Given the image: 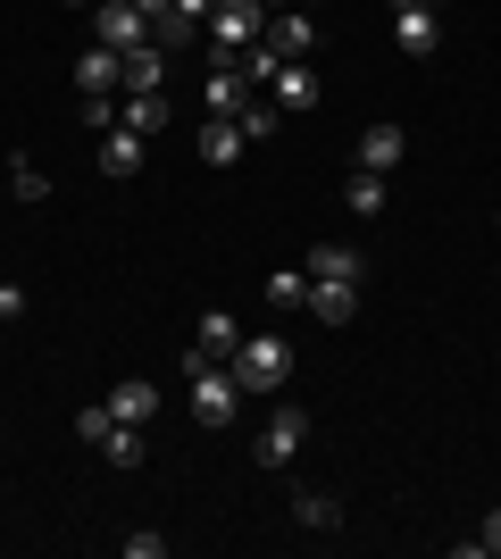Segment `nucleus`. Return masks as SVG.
Listing matches in <instances>:
<instances>
[{
    "label": "nucleus",
    "instance_id": "nucleus-14",
    "mask_svg": "<svg viewBox=\"0 0 501 559\" xmlns=\"http://www.w3.org/2000/svg\"><path fill=\"white\" fill-rule=\"evenodd\" d=\"M100 176H143V134H134V126H109V134H100Z\"/></svg>",
    "mask_w": 501,
    "mask_h": 559
},
{
    "label": "nucleus",
    "instance_id": "nucleus-18",
    "mask_svg": "<svg viewBox=\"0 0 501 559\" xmlns=\"http://www.w3.org/2000/svg\"><path fill=\"white\" fill-rule=\"evenodd\" d=\"M242 142H251V134H242L235 117H210V126H201V159H210V167H235Z\"/></svg>",
    "mask_w": 501,
    "mask_h": 559
},
{
    "label": "nucleus",
    "instance_id": "nucleus-20",
    "mask_svg": "<svg viewBox=\"0 0 501 559\" xmlns=\"http://www.w3.org/2000/svg\"><path fill=\"white\" fill-rule=\"evenodd\" d=\"M293 518H301L310 535H334V526H343V501H334V492H301V501H293Z\"/></svg>",
    "mask_w": 501,
    "mask_h": 559
},
{
    "label": "nucleus",
    "instance_id": "nucleus-28",
    "mask_svg": "<svg viewBox=\"0 0 501 559\" xmlns=\"http://www.w3.org/2000/svg\"><path fill=\"white\" fill-rule=\"evenodd\" d=\"M9 185H17V201H50V185H43V167H34V159L9 167Z\"/></svg>",
    "mask_w": 501,
    "mask_h": 559
},
{
    "label": "nucleus",
    "instance_id": "nucleus-7",
    "mask_svg": "<svg viewBox=\"0 0 501 559\" xmlns=\"http://www.w3.org/2000/svg\"><path fill=\"white\" fill-rule=\"evenodd\" d=\"M260 43L276 50V59H310V50H318V17H301V9H276Z\"/></svg>",
    "mask_w": 501,
    "mask_h": 559
},
{
    "label": "nucleus",
    "instance_id": "nucleus-16",
    "mask_svg": "<svg viewBox=\"0 0 501 559\" xmlns=\"http://www.w3.org/2000/svg\"><path fill=\"white\" fill-rule=\"evenodd\" d=\"M310 309H318V326H351L359 318V284H318L310 276Z\"/></svg>",
    "mask_w": 501,
    "mask_h": 559
},
{
    "label": "nucleus",
    "instance_id": "nucleus-27",
    "mask_svg": "<svg viewBox=\"0 0 501 559\" xmlns=\"http://www.w3.org/2000/svg\"><path fill=\"white\" fill-rule=\"evenodd\" d=\"M109 426H118V418H109V401H93V409H75V435H84V443H109Z\"/></svg>",
    "mask_w": 501,
    "mask_h": 559
},
{
    "label": "nucleus",
    "instance_id": "nucleus-29",
    "mask_svg": "<svg viewBox=\"0 0 501 559\" xmlns=\"http://www.w3.org/2000/svg\"><path fill=\"white\" fill-rule=\"evenodd\" d=\"M84 126H100V134H109V126H118V100H109V93H84Z\"/></svg>",
    "mask_w": 501,
    "mask_h": 559
},
{
    "label": "nucleus",
    "instance_id": "nucleus-1",
    "mask_svg": "<svg viewBox=\"0 0 501 559\" xmlns=\"http://www.w3.org/2000/svg\"><path fill=\"white\" fill-rule=\"evenodd\" d=\"M226 368H235L242 401H260V393H285V384H293V343H285V334H242V350L226 359Z\"/></svg>",
    "mask_w": 501,
    "mask_h": 559
},
{
    "label": "nucleus",
    "instance_id": "nucleus-13",
    "mask_svg": "<svg viewBox=\"0 0 501 559\" xmlns=\"http://www.w3.org/2000/svg\"><path fill=\"white\" fill-rule=\"evenodd\" d=\"M109 418H126V426H151V418H159V384H151V376H126L118 393H109Z\"/></svg>",
    "mask_w": 501,
    "mask_h": 559
},
{
    "label": "nucleus",
    "instance_id": "nucleus-22",
    "mask_svg": "<svg viewBox=\"0 0 501 559\" xmlns=\"http://www.w3.org/2000/svg\"><path fill=\"white\" fill-rule=\"evenodd\" d=\"M267 309H310V276H301V267H276V276H267Z\"/></svg>",
    "mask_w": 501,
    "mask_h": 559
},
{
    "label": "nucleus",
    "instance_id": "nucleus-33",
    "mask_svg": "<svg viewBox=\"0 0 501 559\" xmlns=\"http://www.w3.org/2000/svg\"><path fill=\"white\" fill-rule=\"evenodd\" d=\"M134 9H143V17H167V9H176V0H134Z\"/></svg>",
    "mask_w": 501,
    "mask_h": 559
},
{
    "label": "nucleus",
    "instance_id": "nucleus-26",
    "mask_svg": "<svg viewBox=\"0 0 501 559\" xmlns=\"http://www.w3.org/2000/svg\"><path fill=\"white\" fill-rule=\"evenodd\" d=\"M276 117H285L276 100H242V117H235V126H242L251 142H267V134H276Z\"/></svg>",
    "mask_w": 501,
    "mask_h": 559
},
{
    "label": "nucleus",
    "instance_id": "nucleus-5",
    "mask_svg": "<svg viewBox=\"0 0 501 559\" xmlns=\"http://www.w3.org/2000/svg\"><path fill=\"white\" fill-rule=\"evenodd\" d=\"M393 43H402L409 59H434V50H443V9H434V0H418V9H393Z\"/></svg>",
    "mask_w": 501,
    "mask_h": 559
},
{
    "label": "nucleus",
    "instance_id": "nucleus-32",
    "mask_svg": "<svg viewBox=\"0 0 501 559\" xmlns=\"http://www.w3.org/2000/svg\"><path fill=\"white\" fill-rule=\"evenodd\" d=\"M176 9H184L192 25H210V17H217V0H176Z\"/></svg>",
    "mask_w": 501,
    "mask_h": 559
},
{
    "label": "nucleus",
    "instance_id": "nucleus-11",
    "mask_svg": "<svg viewBox=\"0 0 501 559\" xmlns=\"http://www.w3.org/2000/svg\"><path fill=\"white\" fill-rule=\"evenodd\" d=\"M310 276L318 284H368V259H359L351 242H318V251H310Z\"/></svg>",
    "mask_w": 501,
    "mask_h": 559
},
{
    "label": "nucleus",
    "instance_id": "nucleus-3",
    "mask_svg": "<svg viewBox=\"0 0 501 559\" xmlns=\"http://www.w3.org/2000/svg\"><path fill=\"white\" fill-rule=\"evenodd\" d=\"M267 34V0H217V17H210V43L217 59H242V50Z\"/></svg>",
    "mask_w": 501,
    "mask_h": 559
},
{
    "label": "nucleus",
    "instance_id": "nucleus-23",
    "mask_svg": "<svg viewBox=\"0 0 501 559\" xmlns=\"http://www.w3.org/2000/svg\"><path fill=\"white\" fill-rule=\"evenodd\" d=\"M100 460H109V467H143V426H109V443H100Z\"/></svg>",
    "mask_w": 501,
    "mask_h": 559
},
{
    "label": "nucleus",
    "instance_id": "nucleus-35",
    "mask_svg": "<svg viewBox=\"0 0 501 559\" xmlns=\"http://www.w3.org/2000/svg\"><path fill=\"white\" fill-rule=\"evenodd\" d=\"M493 226H501V210H493Z\"/></svg>",
    "mask_w": 501,
    "mask_h": 559
},
{
    "label": "nucleus",
    "instance_id": "nucleus-17",
    "mask_svg": "<svg viewBox=\"0 0 501 559\" xmlns=\"http://www.w3.org/2000/svg\"><path fill=\"white\" fill-rule=\"evenodd\" d=\"M167 117H176L167 93H118V126H134V134H159Z\"/></svg>",
    "mask_w": 501,
    "mask_h": 559
},
{
    "label": "nucleus",
    "instance_id": "nucleus-15",
    "mask_svg": "<svg viewBox=\"0 0 501 559\" xmlns=\"http://www.w3.org/2000/svg\"><path fill=\"white\" fill-rule=\"evenodd\" d=\"M242 100H251V75L235 59H217L210 68V117H242Z\"/></svg>",
    "mask_w": 501,
    "mask_h": 559
},
{
    "label": "nucleus",
    "instance_id": "nucleus-21",
    "mask_svg": "<svg viewBox=\"0 0 501 559\" xmlns=\"http://www.w3.org/2000/svg\"><path fill=\"white\" fill-rule=\"evenodd\" d=\"M343 210H351V217H384V176H368V167H359L351 185H343Z\"/></svg>",
    "mask_w": 501,
    "mask_h": 559
},
{
    "label": "nucleus",
    "instance_id": "nucleus-9",
    "mask_svg": "<svg viewBox=\"0 0 501 559\" xmlns=\"http://www.w3.org/2000/svg\"><path fill=\"white\" fill-rule=\"evenodd\" d=\"M267 93H276V109H318V68L310 59H285L267 75Z\"/></svg>",
    "mask_w": 501,
    "mask_h": 559
},
{
    "label": "nucleus",
    "instance_id": "nucleus-4",
    "mask_svg": "<svg viewBox=\"0 0 501 559\" xmlns=\"http://www.w3.org/2000/svg\"><path fill=\"white\" fill-rule=\"evenodd\" d=\"M301 451H310V409H293V401H285V409L260 426V467H293Z\"/></svg>",
    "mask_w": 501,
    "mask_h": 559
},
{
    "label": "nucleus",
    "instance_id": "nucleus-12",
    "mask_svg": "<svg viewBox=\"0 0 501 559\" xmlns=\"http://www.w3.org/2000/svg\"><path fill=\"white\" fill-rule=\"evenodd\" d=\"M402 151H409L402 126H368V134H359V167H368V176H393V167H402Z\"/></svg>",
    "mask_w": 501,
    "mask_h": 559
},
{
    "label": "nucleus",
    "instance_id": "nucleus-19",
    "mask_svg": "<svg viewBox=\"0 0 501 559\" xmlns=\"http://www.w3.org/2000/svg\"><path fill=\"white\" fill-rule=\"evenodd\" d=\"M75 93H118V50L93 43L84 59H75Z\"/></svg>",
    "mask_w": 501,
    "mask_h": 559
},
{
    "label": "nucleus",
    "instance_id": "nucleus-2",
    "mask_svg": "<svg viewBox=\"0 0 501 559\" xmlns=\"http://www.w3.org/2000/svg\"><path fill=\"white\" fill-rule=\"evenodd\" d=\"M184 393H192V418L201 426H235V409H242V384L226 359H192L184 350Z\"/></svg>",
    "mask_w": 501,
    "mask_h": 559
},
{
    "label": "nucleus",
    "instance_id": "nucleus-30",
    "mask_svg": "<svg viewBox=\"0 0 501 559\" xmlns=\"http://www.w3.org/2000/svg\"><path fill=\"white\" fill-rule=\"evenodd\" d=\"M167 551V535H151V526H143V535H126V559H159Z\"/></svg>",
    "mask_w": 501,
    "mask_h": 559
},
{
    "label": "nucleus",
    "instance_id": "nucleus-10",
    "mask_svg": "<svg viewBox=\"0 0 501 559\" xmlns=\"http://www.w3.org/2000/svg\"><path fill=\"white\" fill-rule=\"evenodd\" d=\"M242 350V326H235V309H210L201 326H192V359H235Z\"/></svg>",
    "mask_w": 501,
    "mask_h": 559
},
{
    "label": "nucleus",
    "instance_id": "nucleus-31",
    "mask_svg": "<svg viewBox=\"0 0 501 559\" xmlns=\"http://www.w3.org/2000/svg\"><path fill=\"white\" fill-rule=\"evenodd\" d=\"M0 318H25V293H17V284H0Z\"/></svg>",
    "mask_w": 501,
    "mask_h": 559
},
{
    "label": "nucleus",
    "instance_id": "nucleus-24",
    "mask_svg": "<svg viewBox=\"0 0 501 559\" xmlns=\"http://www.w3.org/2000/svg\"><path fill=\"white\" fill-rule=\"evenodd\" d=\"M192 34H201V25H192L184 9H167V17H151V43H159L167 59H176V50H192Z\"/></svg>",
    "mask_w": 501,
    "mask_h": 559
},
{
    "label": "nucleus",
    "instance_id": "nucleus-25",
    "mask_svg": "<svg viewBox=\"0 0 501 559\" xmlns=\"http://www.w3.org/2000/svg\"><path fill=\"white\" fill-rule=\"evenodd\" d=\"M460 559H501V510H485L477 535H460Z\"/></svg>",
    "mask_w": 501,
    "mask_h": 559
},
{
    "label": "nucleus",
    "instance_id": "nucleus-8",
    "mask_svg": "<svg viewBox=\"0 0 501 559\" xmlns=\"http://www.w3.org/2000/svg\"><path fill=\"white\" fill-rule=\"evenodd\" d=\"M159 75H167V50L159 43L118 50V93H159Z\"/></svg>",
    "mask_w": 501,
    "mask_h": 559
},
{
    "label": "nucleus",
    "instance_id": "nucleus-6",
    "mask_svg": "<svg viewBox=\"0 0 501 559\" xmlns=\"http://www.w3.org/2000/svg\"><path fill=\"white\" fill-rule=\"evenodd\" d=\"M93 34L109 50H134V43H151V17L134 9V0H100V9H93Z\"/></svg>",
    "mask_w": 501,
    "mask_h": 559
},
{
    "label": "nucleus",
    "instance_id": "nucleus-34",
    "mask_svg": "<svg viewBox=\"0 0 501 559\" xmlns=\"http://www.w3.org/2000/svg\"><path fill=\"white\" fill-rule=\"evenodd\" d=\"M68 9H100V0H68Z\"/></svg>",
    "mask_w": 501,
    "mask_h": 559
}]
</instances>
